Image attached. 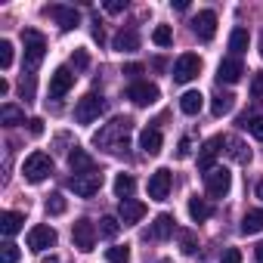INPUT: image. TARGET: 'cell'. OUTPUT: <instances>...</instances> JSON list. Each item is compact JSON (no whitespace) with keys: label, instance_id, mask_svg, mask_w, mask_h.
Wrapping results in <instances>:
<instances>
[{"label":"cell","instance_id":"cell-1","mask_svg":"<svg viewBox=\"0 0 263 263\" xmlns=\"http://www.w3.org/2000/svg\"><path fill=\"white\" fill-rule=\"evenodd\" d=\"M130 130H134V121H130V118H115L102 130H96L93 146H99L105 152H121V149H127V134H130Z\"/></svg>","mask_w":263,"mask_h":263},{"label":"cell","instance_id":"cell-2","mask_svg":"<svg viewBox=\"0 0 263 263\" xmlns=\"http://www.w3.org/2000/svg\"><path fill=\"white\" fill-rule=\"evenodd\" d=\"M50 174H53V161H50L47 152H31L25 158V164H22V177L28 183H44Z\"/></svg>","mask_w":263,"mask_h":263},{"label":"cell","instance_id":"cell-3","mask_svg":"<svg viewBox=\"0 0 263 263\" xmlns=\"http://www.w3.org/2000/svg\"><path fill=\"white\" fill-rule=\"evenodd\" d=\"M102 111H105V99L96 96V93H87V96L78 99V105H74V121H78V124H93Z\"/></svg>","mask_w":263,"mask_h":263},{"label":"cell","instance_id":"cell-4","mask_svg":"<svg viewBox=\"0 0 263 263\" xmlns=\"http://www.w3.org/2000/svg\"><path fill=\"white\" fill-rule=\"evenodd\" d=\"M22 41H25V68L34 71V68L41 65L44 53H47V41H44V34H37V31H25Z\"/></svg>","mask_w":263,"mask_h":263},{"label":"cell","instance_id":"cell-5","mask_svg":"<svg viewBox=\"0 0 263 263\" xmlns=\"http://www.w3.org/2000/svg\"><path fill=\"white\" fill-rule=\"evenodd\" d=\"M68 186H71V192H74L78 198H93V195L102 189V174H96V171H90V174H74V177L68 180Z\"/></svg>","mask_w":263,"mask_h":263},{"label":"cell","instance_id":"cell-6","mask_svg":"<svg viewBox=\"0 0 263 263\" xmlns=\"http://www.w3.org/2000/svg\"><path fill=\"white\" fill-rule=\"evenodd\" d=\"M198 71H201V59L195 56V53H183L177 62H174V84H189L192 78H198Z\"/></svg>","mask_w":263,"mask_h":263},{"label":"cell","instance_id":"cell-7","mask_svg":"<svg viewBox=\"0 0 263 263\" xmlns=\"http://www.w3.org/2000/svg\"><path fill=\"white\" fill-rule=\"evenodd\" d=\"M229 186H232V174H229L226 167H211V171L204 174V189H208V195L223 198V195L229 192Z\"/></svg>","mask_w":263,"mask_h":263},{"label":"cell","instance_id":"cell-8","mask_svg":"<svg viewBox=\"0 0 263 263\" xmlns=\"http://www.w3.org/2000/svg\"><path fill=\"white\" fill-rule=\"evenodd\" d=\"M96 235H99V232H96V226H93L90 220H78V223L71 226V241H74V248L84 251V254L96 248Z\"/></svg>","mask_w":263,"mask_h":263},{"label":"cell","instance_id":"cell-9","mask_svg":"<svg viewBox=\"0 0 263 263\" xmlns=\"http://www.w3.org/2000/svg\"><path fill=\"white\" fill-rule=\"evenodd\" d=\"M171 186H174V174L167 167H158L152 177H149V198L155 201H164L171 195Z\"/></svg>","mask_w":263,"mask_h":263},{"label":"cell","instance_id":"cell-10","mask_svg":"<svg viewBox=\"0 0 263 263\" xmlns=\"http://www.w3.org/2000/svg\"><path fill=\"white\" fill-rule=\"evenodd\" d=\"M74 87V74L68 65H59L53 74H50V99H62L68 90Z\"/></svg>","mask_w":263,"mask_h":263},{"label":"cell","instance_id":"cell-11","mask_svg":"<svg viewBox=\"0 0 263 263\" xmlns=\"http://www.w3.org/2000/svg\"><path fill=\"white\" fill-rule=\"evenodd\" d=\"M192 31L198 34V41H214V34H217V13L214 10H201L195 19H192Z\"/></svg>","mask_w":263,"mask_h":263},{"label":"cell","instance_id":"cell-12","mask_svg":"<svg viewBox=\"0 0 263 263\" xmlns=\"http://www.w3.org/2000/svg\"><path fill=\"white\" fill-rule=\"evenodd\" d=\"M56 238H59V235H56L53 226H31V229H28V248L37 251V254L47 251V248H53Z\"/></svg>","mask_w":263,"mask_h":263},{"label":"cell","instance_id":"cell-13","mask_svg":"<svg viewBox=\"0 0 263 263\" xmlns=\"http://www.w3.org/2000/svg\"><path fill=\"white\" fill-rule=\"evenodd\" d=\"M158 96H161V90L155 84H149V81H137L127 90V99H134L137 105H152V102H158Z\"/></svg>","mask_w":263,"mask_h":263},{"label":"cell","instance_id":"cell-14","mask_svg":"<svg viewBox=\"0 0 263 263\" xmlns=\"http://www.w3.org/2000/svg\"><path fill=\"white\" fill-rule=\"evenodd\" d=\"M44 16H53L62 31H71V28H78V22H81V13H78L74 7H47Z\"/></svg>","mask_w":263,"mask_h":263},{"label":"cell","instance_id":"cell-15","mask_svg":"<svg viewBox=\"0 0 263 263\" xmlns=\"http://www.w3.org/2000/svg\"><path fill=\"white\" fill-rule=\"evenodd\" d=\"M241 74H245V65H241L238 56H229V59H223V62L217 65V81H220V84H238Z\"/></svg>","mask_w":263,"mask_h":263},{"label":"cell","instance_id":"cell-16","mask_svg":"<svg viewBox=\"0 0 263 263\" xmlns=\"http://www.w3.org/2000/svg\"><path fill=\"white\" fill-rule=\"evenodd\" d=\"M171 235H174V217L171 214H158L152 220V226L146 229V238H152V241H164Z\"/></svg>","mask_w":263,"mask_h":263},{"label":"cell","instance_id":"cell-17","mask_svg":"<svg viewBox=\"0 0 263 263\" xmlns=\"http://www.w3.org/2000/svg\"><path fill=\"white\" fill-rule=\"evenodd\" d=\"M111 50H118V53H134V50H140V34H137V28H121V31L111 37Z\"/></svg>","mask_w":263,"mask_h":263},{"label":"cell","instance_id":"cell-18","mask_svg":"<svg viewBox=\"0 0 263 263\" xmlns=\"http://www.w3.org/2000/svg\"><path fill=\"white\" fill-rule=\"evenodd\" d=\"M226 140L223 137H214V140H208L204 146H201V152H198V167L208 174L211 167H214V161H217V155H220V146H223Z\"/></svg>","mask_w":263,"mask_h":263},{"label":"cell","instance_id":"cell-19","mask_svg":"<svg viewBox=\"0 0 263 263\" xmlns=\"http://www.w3.org/2000/svg\"><path fill=\"white\" fill-rule=\"evenodd\" d=\"M143 217H146V204H143V201H137V198H124V201H121V223H124V226L140 223Z\"/></svg>","mask_w":263,"mask_h":263},{"label":"cell","instance_id":"cell-20","mask_svg":"<svg viewBox=\"0 0 263 263\" xmlns=\"http://www.w3.org/2000/svg\"><path fill=\"white\" fill-rule=\"evenodd\" d=\"M140 149L146 152V155H158L161 152V130L152 124V127H146L143 134H140Z\"/></svg>","mask_w":263,"mask_h":263},{"label":"cell","instance_id":"cell-21","mask_svg":"<svg viewBox=\"0 0 263 263\" xmlns=\"http://www.w3.org/2000/svg\"><path fill=\"white\" fill-rule=\"evenodd\" d=\"M22 226H25V214H19V211H4L0 214V232L4 235H16Z\"/></svg>","mask_w":263,"mask_h":263},{"label":"cell","instance_id":"cell-22","mask_svg":"<svg viewBox=\"0 0 263 263\" xmlns=\"http://www.w3.org/2000/svg\"><path fill=\"white\" fill-rule=\"evenodd\" d=\"M68 164H71L74 174H90V171H93V158H90L81 146H74V149L68 152Z\"/></svg>","mask_w":263,"mask_h":263},{"label":"cell","instance_id":"cell-23","mask_svg":"<svg viewBox=\"0 0 263 263\" xmlns=\"http://www.w3.org/2000/svg\"><path fill=\"white\" fill-rule=\"evenodd\" d=\"M201 105H204V96H201L198 90H186V93L180 96V108H183V115H198Z\"/></svg>","mask_w":263,"mask_h":263},{"label":"cell","instance_id":"cell-24","mask_svg":"<svg viewBox=\"0 0 263 263\" xmlns=\"http://www.w3.org/2000/svg\"><path fill=\"white\" fill-rule=\"evenodd\" d=\"M211 214H214V208L204 201V198H189V217L195 220V223H204V220H211Z\"/></svg>","mask_w":263,"mask_h":263},{"label":"cell","instance_id":"cell-25","mask_svg":"<svg viewBox=\"0 0 263 263\" xmlns=\"http://www.w3.org/2000/svg\"><path fill=\"white\" fill-rule=\"evenodd\" d=\"M0 124H7V127H13V124H25V111H22L19 105H13V102L0 105Z\"/></svg>","mask_w":263,"mask_h":263},{"label":"cell","instance_id":"cell-26","mask_svg":"<svg viewBox=\"0 0 263 263\" xmlns=\"http://www.w3.org/2000/svg\"><path fill=\"white\" fill-rule=\"evenodd\" d=\"M232 108H235V96H232V93H217V96H214V102H211L214 118H223V115H229Z\"/></svg>","mask_w":263,"mask_h":263},{"label":"cell","instance_id":"cell-27","mask_svg":"<svg viewBox=\"0 0 263 263\" xmlns=\"http://www.w3.org/2000/svg\"><path fill=\"white\" fill-rule=\"evenodd\" d=\"M241 232H245V235L263 232V211H248L245 220H241Z\"/></svg>","mask_w":263,"mask_h":263},{"label":"cell","instance_id":"cell-28","mask_svg":"<svg viewBox=\"0 0 263 263\" xmlns=\"http://www.w3.org/2000/svg\"><path fill=\"white\" fill-rule=\"evenodd\" d=\"M137 189V180L134 177H130V174H118L115 177V195L124 201V198H130V192H134Z\"/></svg>","mask_w":263,"mask_h":263},{"label":"cell","instance_id":"cell-29","mask_svg":"<svg viewBox=\"0 0 263 263\" xmlns=\"http://www.w3.org/2000/svg\"><path fill=\"white\" fill-rule=\"evenodd\" d=\"M248 44H251V34H248L245 28H235V31L229 34V50H232L235 56H241V53L248 50Z\"/></svg>","mask_w":263,"mask_h":263},{"label":"cell","instance_id":"cell-30","mask_svg":"<svg viewBox=\"0 0 263 263\" xmlns=\"http://www.w3.org/2000/svg\"><path fill=\"white\" fill-rule=\"evenodd\" d=\"M177 235H180V251H183V254H195V251H198V238H195V232L180 229Z\"/></svg>","mask_w":263,"mask_h":263},{"label":"cell","instance_id":"cell-31","mask_svg":"<svg viewBox=\"0 0 263 263\" xmlns=\"http://www.w3.org/2000/svg\"><path fill=\"white\" fill-rule=\"evenodd\" d=\"M105 260L108 263H130V248L127 245H115L105 251Z\"/></svg>","mask_w":263,"mask_h":263},{"label":"cell","instance_id":"cell-32","mask_svg":"<svg viewBox=\"0 0 263 263\" xmlns=\"http://www.w3.org/2000/svg\"><path fill=\"white\" fill-rule=\"evenodd\" d=\"M241 127L248 130L254 140H260V143H263V118H260V115H257V118H241Z\"/></svg>","mask_w":263,"mask_h":263},{"label":"cell","instance_id":"cell-33","mask_svg":"<svg viewBox=\"0 0 263 263\" xmlns=\"http://www.w3.org/2000/svg\"><path fill=\"white\" fill-rule=\"evenodd\" d=\"M152 41H155V47H171V44H174V31H171L167 25H158V28L152 31Z\"/></svg>","mask_w":263,"mask_h":263},{"label":"cell","instance_id":"cell-34","mask_svg":"<svg viewBox=\"0 0 263 263\" xmlns=\"http://www.w3.org/2000/svg\"><path fill=\"white\" fill-rule=\"evenodd\" d=\"M118 229H121V223H118L115 217H102V220H99V235L115 238V235H118Z\"/></svg>","mask_w":263,"mask_h":263},{"label":"cell","instance_id":"cell-35","mask_svg":"<svg viewBox=\"0 0 263 263\" xmlns=\"http://www.w3.org/2000/svg\"><path fill=\"white\" fill-rule=\"evenodd\" d=\"M0 260H4V263H19V245L4 241V245H0Z\"/></svg>","mask_w":263,"mask_h":263},{"label":"cell","instance_id":"cell-36","mask_svg":"<svg viewBox=\"0 0 263 263\" xmlns=\"http://www.w3.org/2000/svg\"><path fill=\"white\" fill-rule=\"evenodd\" d=\"M65 208H68V204H65V198H62L59 192L47 198V214H53V217H59V214H65Z\"/></svg>","mask_w":263,"mask_h":263},{"label":"cell","instance_id":"cell-37","mask_svg":"<svg viewBox=\"0 0 263 263\" xmlns=\"http://www.w3.org/2000/svg\"><path fill=\"white\" fill-rule=\"evenodd\" d=\"M10 65H13V44L0 41V68H10Z\"/></svg>","mask_w":263,"mask_h":263},{"label":"cell","instance_id":"cell-38","mask_svg":"<svg viewBox=\"0 0 263 263\" xmlns=\"http://www.w3.org/2000/svg\"><path fill=\"white\" fill-rule=\"evenodd\" d=\"M232 149H229V155L235 158V161H251V152H245V146L241 143H235V140H226Z\"/></svg>","mask_w":263,"mask_h":263},{"label":"cell","instance_id":"cell-39","mask_svg":"<svg viewBox=\"0 0 263 263\" xmlns=\"http://www.w3.org/2000/svg\"><path fill=\"white\" fill-rule=\"evenodd\" d=\"M71 65H74L78 71H84V68L90 65V56H87L84 50H74V56H71Z\"/></svg>","mask_w":263,"mask_h":263},{"label":"cell","instance_id":"cell-40","mask_svg":"<svg viewBox=\"0 0 263 263\" xmlns=\"http://www.w3.org/2000/svg\"><path fill=\"white\" fill-rule=\"evenodd\" d=\"M220 263H241V251H238V248H226Z\"/></svg>","mask_w":263,"mask_h":263},{"label":"cell","instance_id":"cell-41","mask_svg":"<svg viewBox=\"0 0 263 263\" xmlns=\"http://www.w3.org/2000/svg\"><path fill=\"white\" fill-rule=\"evenodd\" d=\"M124 10H127L124 0H108V4H105V13H111V16H118V13H124Z\"/></svg>","mask_w":263,"mask_h":263},{"label":"cell","instance_id":"cell-42","mask_svg":"<svg viewBox=\"0 0 263 263\" xmlns=\"http://www.w3.org/2000/svg\"><path fill=\"white\" fill-rule=\"evenodd\" d=\"M143 71H146V68H143L140 62H130V65H124V74H127V78H134V81H137Z\"/></svg>","mask_w":263,"mask_h":263},{"label":"cell","instance_id":"cell-43","mask_svg":"<svg viewBox=\"0 0 263 263\" xmlns=\"http://www.w3.org/2000/svg\"><path fill=\"white\" fill-rule=\"evenodd\" d=\"M189 152H192V143H189V137H183L177 146V158H189Z\"/></svg>","mask_w":263,"mask_h":263},{"label":"cell","instance_id":"cell-44","mask_svg":"<svg viewBox=\"0 0 263 263\" xmlns=\"http://www.w3.org/2000/svg\"><path fill=\"white\" fill-rule=\"evenodd\" d=\"M28 134H31V137H41V134H44V121H41V118H31V121H28Z\"/></svg>","mask_w":263,"mask_h":263},{"label":"cell","instance_id":"cell-45","mask_svg":"<svg viewBox=\"0 0 263 263\" xmlns=\"http://www.w3.org/2000/svg\"><path fill=\"white\" fill-rule=\"evenodd\" d=\"M251 96L260 99L263 96V74H254V87H251Z\"/></svg>","mask_w":263,"mask_h":263},{"label":"cell","instance_id":"cell-46","mask_svg":"<svg viewBox=\"0 0 263 263\" xmlns=\"http://www.w3.org/2000/svg\"><path fill=\"white\" fill-rule=\"evenodd\" d=\"M254 263H263V241L254 248Z\"/></svg>","mask_w":263,"mask_h":263},{"label":"cell","instance_id":"cell-47","mask_svg":"<svg viewBox=\"0 0 263 263\" xmlns=\"http://www.w3.org/2000/svg\"><path fill=\"white\" fill-rule=\"evenodd\" d=\"M174 10H180V13H183V10H189V4H186V0H174Z\"/></svg>","mask_w":263,"mask_h":263},{"label":"cell","instance_id":"cell-48","mask_svg":"<svg viewBox=\"0 0 263 263\" xmlns=\"http://www.w3.org/2000/svg\"><path fill=\"white\" fill-rule=\"evenodd\" d=\"M41 263H59V257H56V254H50V257H44Z\"/></svg>","mask_w":263,"mask_h":263},{"label":"cell","instance_id":"cell-49","mask_svg":"<svg viewBox=\"0 0 263 263\" xmlns=\"http://www.w3.org/2000/svg\"><path fill=\"white\" fill-rule=\"evenodd\" d=\"M257 198H260V201H263V180H260V183H257Z\"/></svg>","mask_w":263,"mask_h":263}]
</instances>
